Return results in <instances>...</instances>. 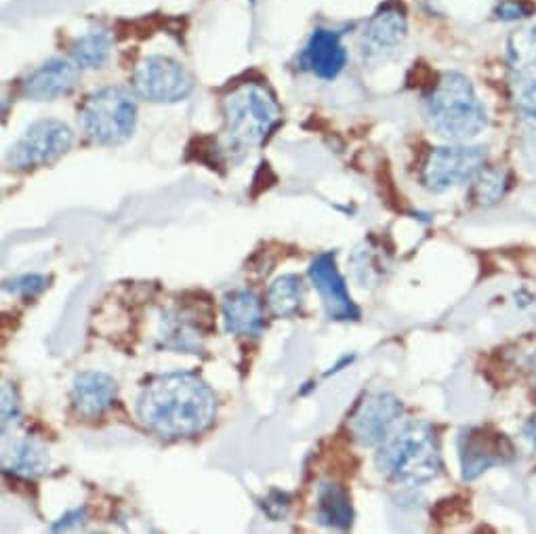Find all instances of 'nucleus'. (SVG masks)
Wrapping results in <instances>:
<instances>
[{
  "label": "nucleus",
  "instance_id": "f257e3e1",
  "mask_svg": "<svg viewBox=\"0 0 536 534\" xmlns=\"http://www.w3.org/2000/svg\"><path fill=\"white\" fill-rule=\"evenodd\" d=\"M137 415L143 425L164 438H190L213 423L217 398L198 375L167 373L141 389Z\"/></svg>",
  "mask_w": 536,
  "mask_h": 534
},
{
  "label": "nucleus",
  "instance_id": "f03ea898",
  "mask_svg": "<svg viewBox=\"0 0 536 534\" xmlns=\"http://www.w3.org/2000/svg\"><path fill=\"white\" fill-rule=\"evenodd\" d=\"M379 469L406 486L434 482L442 471L440 444L434 427L425 421H408L391 431L381 444Z\"/></svg>",
  "mask_w": 536,
  "mask_h": 534
},
{
  "label": "nucleus",
  "instance_id": "7ed1b4c3",
  "mask_svg": "<svg viewBox=\"0 0 536 534\" xmlns=\"http://www.w3.org/2000/svg\"><path fill=\"white\" fill-rule=\"evenodd\" d=\"M427 125L450 141H467L480 135L488 116L471 80L461 72H446L425 99Z\"/></svg>",
  "mask_w": 536,
  "mask_h": 534
},
{
  "label": "nucleus",
  "instance_id": "20e7f679",
  "mask_svg": "<svg viewBox=\"0 0 536 534\" xmlns=\"http://www.w3.org/2000/svg\"><path fill=\"white\" fill-rule=\"evenodd\" d=\"M225 139L230 150H246L261 143L280 118L278 104L263 87L242 85L223 104Z\"/></svg>",
  "mask_w": 536,
  "mask_h": 534
},
{
  "label": "nucleus",
  "instance_id": "39448f33",
  "mask_svg": "<svg viewBox=\"0 0 536 534\" xmlns=\"http://www.w3.org/2000/svg\"><path fill=\"white\" fill-rule=\"evenodd\" d=\"M137 122L135 99L120 87H106L87 97L80 108V127L99 146H120L131 139Z\"/></svg>",
  "mask_w": 536,
  "mask_h": 534
},
{
  "label": "nucleus",
  "instance_id": "423d86ee",
  "mask_svg": "<svg viewBox=\"0 0 536 534\" xmlns=\"http://www.w3.org/2000/svg\"><path fill=\"white\" fill-rule=\"evenodd\" d=\"M131 80L135 93L152 104H175L194 89V80L188 70L179 61L162 55L139 61Z\"/></svg>",
  "mask_w": 536,
  "mask_h": 534
},
{
  "label": "nucleus",
  "instance_id": "0eeeda50",
  "mask_svg": "<svg viewBox=\"0 0 536 534\" xmlns=\"http://www.w3.org/2000/svg\"><path fill=\"white\" fill-rule=\"evenodd\" d=\"M74 141V133L59 120H40L19 137L9 154L11 169H36L64 156Z\"/></svg>",
  "mask_w": 536,
  "mask_h": 534
},
{
  "label": "nucleus",
  "instance_id": "6e6552de",
  "mask_svg": "<svg viewBox=\"0 0 536 534\" xmlns=\"http://www.w3.org/2000/svg\"><path fill=\"white\" fill-rule=\"evenodd\" d=\"M486 156L488 152L482 146L438 148L423 169V186L436 194L463 186L484 171Z\"/></svg>",
  "mask_w": 536,
  "mask_h": 534
},
{
  "label": "nucleus",
  "instance_id": "1a4fd4ad",
  "mask_svg": "<svg viewBox=\"0 0 536 534\" xmlns=\"http://www.w3.org/2000/svg\"><path fill=\"white\" fill-rule=\"evenodd\" d=\"M509 93L513 106L536 118V28H526L509 40Z\"/></svg>",
  "mask_w": 536,
  "mask_h": 534
},
{
  "label": "nucleus",
  "instance_id": "9d476101",
  "mask_svg": "<svg viewBox=\"0 0 536 534\" xmlns=\"http://www.w3.org/2000/svg\"><path fill=\"white\" fill-rule=\"evenodd\" d=\"M400 417L402 402L389 392H375L360 404L349 429L358 444L379 446L391 436Z\"/></svg>",
  "mask_w": 536,
  "mask_h": 534
},
{
  "label": "nucleus",
  "instance_id": "9b49d317",
  "mask_svg": "<svg viewBox=\"0 0 536 534\" xmlns=\"http://www.w3.org/2000/svg\"><path fill=\"white\" fill-rule=\"evenodd\" d=\"M309 278H312L316 291L322 297L326 314L331 320H358L360 310L349 295L343 276L337 270L335 255L324 253L309 265Z\"/></svg>",
  "mask_w": 536,
  "mask_h": 534
},
{
  "label": "nucleus",
  "instance_id": "f8f14e48",
  "mask_svg": "<svg viewBox=\"0 0 536 534\" xmlns=\"http://www.w3.org/2000/svg\"><path fill=\"white\" fill-rule=\"evenodd\" d=\"M463 480H476L494 465L505 463L511 455V444L501 434L486 429H469L459 440Z\"/></svg>",
  "mask_w": 536,
  "mask_h": 534
},
{
  "label": "nucleus",
  "instance_id": "ddd939ff",
  "mask_svg": "<svg viewBox=\"0 0 536 534\" xmlns=\"http://www.w3.org/2000/svg\"><path fill=\"white\" fill-rule=\"evenodd\" d=\"M406 32L408 24L404 11L396 5L383 7L364 28L362 34L364 61L377 64V61L385 59L389 53H394L404 43Z\"/></svg>",
  "mask_w": 536,
  "mask_h": 534
},
{
  "label": "nucleus",
  "instance_id": "4468645a",
  "mask_svg": "<svg viewBox=\"0 0 536 534\" xmlns=\"http://www.w3.org/2000/svg\"><path fill=\"white\" fill-rule=\"evenodd\" d=\"M347 64V51L341 43V36L333 30L318 28L303 49L301 66L312 72L320 80L337 78Z\"/></svg>",
  "mask_w": 536,
  "mask_h": 534
},
{
  "label": "nucleus",
  "instance_id": "2eb2a0df",
  "mask_svg": "<svg viewBox=\"0 0 536 534\" xmlns=\"http://www.w3.org/2000/svg\"><path fill=\"white\" fill-rule=\"evenodd\" d=\"M118 383L99 371L80 373L72 383V406L80 417H101L114 404Z\"/></svg>",
  "mask_w": 536,
  "mask_h": 534
},
{
  "label": "nucleus",
  "instance_id": "dca6fc26",
  "mask_svg": "<svg viewBox=\"0 0 536 534\" xmlns=\"http://www.w3.org/2000/svg\"><path fill=\"white\" fill-rule=\"evenodd\" d=\"M78 82V68L68 59H49L24 85V93L38 101H51L68 95Z\"/></svg>",
  "mask_w": 536,
  "mask_h": 534
},
{
  "label": "nucleus",
  "instance_id": "f3484780",
  "mask_svg": "<svg viewBox=\"0 0 536 534\" xmlns=\"http://www.w3.org/2000/svg\"><path fill=\"white\" fill-rule=\"evenodd\" d=\"M225 331L255 337L263 331V305L253 291H234L223 299Z\"/></svg>",
  "mask_w": 536,
  "mask_h": 534
},
{
  "label": "nucleus",
  "instance_id": "a211bd4d",
  "mask_svg": "<svg viewBox=\"0 0 536 534\" xmlns=\"http://www.w3.org/2000/svg\"><path fill=\"white\" fill-rule=\"evenodd\" d=\"M160 341L177 354H200L204 333L192 314L169 310L160 318Z\"/></svg>",
  "mask_w": 536,
  "mask_h": 534
},
{
  "label": "nucleus",
  "instance_id": "6ab92c4d",
  "mask_svg": "<svg viewBox=\"0 0 536 534\" xmlns=\"http://www.w3.org/2000/svg\"><path fill=\"white\" fill-rule=\"evenodd\" d=\"M316 524L331 530H347L354 522V509L347 490L335 482H322L316 492Z\"/></svg>",
  "mask_w": 536,
  "mask_h": 534
},
{
  "label": "nucleus",
  "instance_id": "aec40b11",
  "mask_svg": "<svg viewBox=\"0 0 536 534\" xmlns=\"http://www.w3.org/2000/svg\"><path fill=\"white\" fill-rule=\"evenodd\" d=\"M3 467L17 476L38 478L49 471V453L34 440H13L3 448Z\"/></svg>",
  "mask_w": 536,
  "mask_h": 534
},
{
  "label": "nucleus",
  "instance_id": "412c9836",
  "mask_svg": "<svg viewBox=\"0 0 536 534\" xmlns=\"http://www.w3.org/2000/svg\"><path fill=\"white\" fill-rule=\"evenodd\" d=\"M305 299V286L303 280L295 274H286L274 280L267 293V305L278 318H291L295 316Z\"/></svg>",
  "mask_w": 536,
  "mask_h": 534
},
{
  "label": "nucleus",
  "instance_id": "4be33fe9",
  "mask_svg": "<svg viewBox=\"0 0 536 534\" xmlns=\"http://www.w3.org/2000/svg\"><path fill=\"white\" fill-rule=\"evenodd\" d=\"M112 53V36L106 30H91L74 40L72 57L80 68H101Z\"/></svg>",
  "mask_w": 536,
  "mask_h": 534
},
{
  "label": "nucleus",
  "instance_id": "5701e85b",
  "mask_svg": "<svg viewBox=\"0 0 536 534\" xmlns=\"http://www.w3.org/2000/svg\"><path fill=\"white\" fill-rule=\"evenodd\" d=\"M507 173L499 169L482 171L476 179H473V198L480 204H494L499 202L507 192Z\"/></svg>",
  "mask_w": 536,
  "mask_h": 534
},
{
  "label": "nucleus",
  "instance_id": "b1692460",
  "mask_svg": "<svg viewBox=\"0 0 536 534\" xmlns=\"http://www.w3.org/2000/svg\"><path fill=\"white\" fill-rule=\"evenodd\" d=\"M19 415H22V404H19V396L15 392V387L5 381L3 383V431H5V436H7L9 427L19 421Z\"/></svg>",
  "mask_w": 536,
  "mask_h": 534
},
{
  "label": "nucleus",
  "instance_id": "393cba45",
  "mask_svg": "<svg viewBox=\"0 0 536 534\" xmlns=\"http://www.w3.org/2000/svg\"><path fill=\"white\" fill-rule=\"evenodd\" d=\"M47 286V278L43 276H24V278H19L11 284H7L5 289L15 293V295H24V297H30V295H36L40 293Z\"/></svg>",
  "mask_w": 536,
  "mask_h": 534
},
{
  "label": "nucleus",
  "instance_id": "a878e982",
  "mask_svg": "<svg viewBox=\"0 0 536 534\" xmlns=\"http://www.w3.org/2000/svg\"><path fill=\"white\" fill-rule=\"evenodd\" d=\"M532 9L522 3V0H505L497 7V17L503 19V22H518V19L530 17Z\"/></svg>",
  "mask_w": 536,
  "mask_h": 534
},
{
  "label": "nucleus",
  "instance_id": "bb28decb",
  "mask_svg": "<svg viewBox=\"0 0 536 534\" xmlns=\"http://www.w3.org/2000/svg\"><path fill=\"white\" fill-rule=\"evenodd\" d=\"M267 516L274 518V520H282L286 516L288 507H291V499H288L286 492H280V490H272L270 497L265 499L263 503Z\"/></svg>",
  "mask_w": 536,
  "mask_h": 534
},
{
  "label": "nucleus",
  "instance_id": "cd10ccee",
  "mask_svg": "<svg viewBox=\"0 0 536 534\" xmlns=\"http://www.w3.org/2000/svg\"><path fill=\"white\" fill-rule=\"evenodd\" d=\"M85 518H87V509H74L70 513H66L64 518H59L55 524H53V534H61V532H70L78 526L85 524Z\"/></svg>",
  "mask_w": 536,
  "mask_h": 534
},
{
  "label": "nucleus",
  "instance_id": "c85d7f7f",
  "mask_svg": "<svg viewBox=\"0 0 536 534\" xmlns=\"http://www.w3.org/2000/svg\"><path fill=\"white\" fill-rule=\"evenodd\" d=\"M524 156L532 169H536V129L530 131L524 139Z\"/></svg>",
  "mask_w": 536,
  "mask_h": 534
},
{
  "label": "nucleus",
  "instance_id": "c756f323",
  "mask_svg": "<svg viewBox=\"0 0 536 534\" xmlns=\"http://www.w3.org/2000/svg\"><path fill=\"white\" fill-rule=\"evenodd\" d=\"M524 440H526L532 448H536V415L524 425Z\"/></svg>",
  "mask_w": 536,
  "mask_h": 534
},
{
  "label": "nucleus",
  "instance_id": "7c9ffc66",
  "mask_svg": "<svg viewBox=\"0 0 536 534\" xmlns=\"http://www.w3.org/2000/svg\"><path fill=\"white\" fill-rule=\"evenodd\" d=\"M528 368H530V375H532V379H534V383H536V352L530 356V360H528Z\"/></svg>",
  "mask_w": 536,
  "mask_h": 534
},
{
  "label": "nucleus",
  "instance_id": "2f4dec72",
  "mask_svg": "<svg viewBox=\"0 0 536 534\" xmlns=\"http://www.w3.org/2000/svg\"><path fill=\"white\" fill-rule=\"evenodd\" d=\"M93 534H97V532H93Z\"/></svg>",
  "mask_w": 536,
  "mask_h": 534
}]
</instances>
